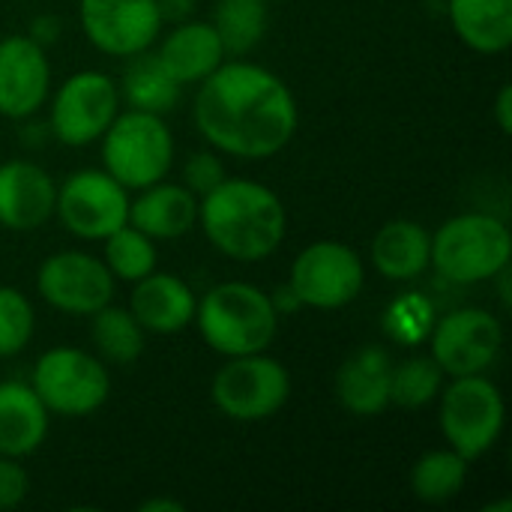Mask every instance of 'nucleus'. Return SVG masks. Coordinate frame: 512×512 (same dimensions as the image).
Here are the masks:
<instances>
[{
  "label": "nucleus",
  "instance_id": "e433bc0d",
  "mask_svg": "<svg viewBox=\"0 0 512 512\" xmlns=\"http://www.w3.org/2000/svg\"><path fill=\"white\" fill-rule=\"evenodd\" d=\"M270 300H273V306H276V312L282 315V312H294V309H300V300H297V294L291 291V285H282L276 294H270Z\"/></svg>",
  "mask_w": 512,
  "mask_h": 512
},
{
  "label": "nucleus",
  "instance_id": "2f4dec72",
  "mask_svg": "<svg viewBox=\"0 0 512 512\" xmlns=\"http://www.w3.org/2000/svg\"><path fill=\"white\" fill-rule=\"evenodd\" d=\"M225 177H228V174H225V162H222L216 153H210V150L192 153V156L183 162V186H186L189 192H195L198 198L207 195L210 189H216Z\"/></svg>",
  "mask_w": 512,
  "mask_h": 512
},
{
  "label": "nucleus",
  "instance_id": "aec40b11",
  "mask_svg": "<svg viewBox=\"0 0 512 512\" xmlns=\"http://www.w3.org/2000/svg\"><path fill=\"white\" fill-rule=\"evenodd\" d=\"M159 63L171 72V78L183 84L204 81L213 69L225 63V48L210 21H180L174 30L162 39L156 51Z\"/></svg>",
  "mask_w": 512,
  "mask_h": 512
},
{
  "label": "nucleus",
  "instance_id": "cd10ccee",
  "mask_svg": "<svg viewBox=\"0 0 512 512\" xmlns=\"http://www.w3.org/2000/svg\"><path fill=\"white\" fill-rule=\"evenodd\" d=\"M105 267L111 270L114 279L120 282H138L147 273L156 270V240L147 237L144 231H138L135 225H120L114 234H108L105 240Z\"/></svg>",
  "mask_w": 512,
  "mask_h": 512
},
{
  "label": "nucleus",
  "instance_id": "1a4fd4ad",
  "mask_svg": "<svg viewBox=\"0 0 512 512\" xmlns=\"http://www.w3.org/2000/svg\"><path fill=\"white\" fill-rule=\"evenodd\" d=\"M366 267L357 249L342 240L309 243L291 264L288 285L297 294L300 306L309 309H345L363 291Z\"/></svg>",
  "mask_w": 512,
  "mask_h": 512
},
{
  "label": "nucleus",
  "instance_id": "f704fd0d",
  "mask_svg": "<svg viewBox=\"0 0 512 512\" xmlns=\"http://www.w3.org/2000/svg\"><path fill=\"white\" fill-rule=\"evenodd\" d=\"M156 6H159L162 24L165 21H171V24L189 21L192 12H195V0H156Z\"/></svg>",
  "mask_w": 512,
  "mask_h": 512
},
{
  "label": "nucleus",
  "instance_id": "c9c22d12",
  "mask_svg": "<svg viewBox=\"0 0 512 512\" xmlns=\"http://www.w3.org/2000/svg\"><path fill=\"white\" fill-rule=\"evenodd\" d=\"M495 117H498V129H501L504 135H510L512 132V87L510 84H504V87L498 90V99H495Z\"/></svg>",
  "mask_w": 512,
  "mask_h": 512
},
{
  "label": "nucleus",
  "instance_id": "423d86ee",
  "mask_svg": "<svg viewBox=\"0 0 512 512\" xmlns=\"http://www.w3.org/2000/svg\"><path fill=\"white\" fill-rule=\"evenodd\" d=\"M30 387L57 417H87L96 414L111 396V375L105 360L81 348H51L33 366Z\"/></svg>",
  "mask_w": 512,
  "mask_h": 512
},
{
  "label": "nucleus",
  "instance_id": "5701e85b",
  "mask_svg": "<svg viewBox=\"0 0 512 512\" xmlns=\"http://www.w3.org/2000/svg\"><path fill=\"white\" fill-rule=\"evenodd\" d=\"M456 36L480 54H504L512 45V0H447Z\"/></svg>",
  "mask_w": 512,
  "mask_h": 512
},
{
  "label": "nucleus",
  "instance_id": "6e6552de",
  "mask_svg": "<svg viewBox=\"0 0 512 512\" xmlns=\"http://www.w3.org/2000/svg\"><path fill=\"white\" fill-rule=\"evenodd\" d=\"M291 396V375L288 369L258 354L228 357V363L213 375L210 399L213 405L234 423H261L270 420L285 408Z\"/></svg>",
  "mask_w": 512,
  "mask_h": 512
},
{
  "label": "nucleus",
  "instance_id": "f257e3e1",
  "mask_svg": "<svg viewBox=\"0 0 512 512\" xmlns=\"http://www.w3.org/2000/svg\"><path fill=\"white\" fill-rule=\"evenodd\" d=\"M195 96V126L204 141L237 159H270L297 132V99L267 66L225 60Z\"/></svg>",
  "mask_w": 512,
  "mask_h": 512
},
{
  "label": "nucleus",
  "instance_id": "0eeeda50",
  "mask_svg": "<svg viewBox=\"0 0 512 512\" xmlns=\"http://www.w3.org/2000/svg\"><path fill=\"white\" fill-rule=\"evenodd\" d=\"M441 432L447 444L468 462L486 456L507 423V405L495 381L486 375L453 378L441 393Z\"/></svg>",
  "mask_w": 512,
  "mask_h": 512
},
{
  "label": "nucleus",
  "instance_id": "c756f323",
  "mask_svg": "<svg viewBox=\"0 0 512 512\" xmlns=\"http://www.w3.org/2000/svg\"><path fill=\"white\" fill-rule=\"evenodd\" d=\"M33 330H36V315L27 294L0 285V360L18 357L30 345Z\"/></svg>",
  "mask_w": 512,
  "mask_h": 512
},
{
  "label": "nucleus",
  "instance_id": "f03ea898",
  "mask_svg": "<svg viewBox=\"0 0 512 512\" xmlns=\"http://www.w3.org/2000/svg\"><path fill=\"white\" fill-rule=\"evenodd\" d=\"M198 222L207 240L231 261L255 264L270 258L288 228L282 198L255 180L225 177L198 198Z\"/></svg>",
  "mask_w": 512,
  "mask_h": 512
},
{
  "label": "nucleus",
  "instance_id": "c85d7f7f",
  "mask_svg": "<svg viewBox=\"0 0 512 512\" xmlns=\"http://www.w3.org/2000/svg\"><path fill=\"white\" fill-rule=\"evenodd\" d=\"M444 372L432 357H411L399 366H393L390 378V405L417 411L438 399L444 390Z\"/></svg>",
  "mask_w": 512,
  "mask_h": 512
},
{
  "label": "nucleus",
  "instance_id": "ddd939ff",
  "mask_svg": "<svg viewBox=\"0 0 512 512\" xmlns=\"http://www.w3.org/2000/svg\"><path fill=\"white\" fill-rule=\"evenodd\" d=\"M39 297L63 312V315H84L90 318L102 306L114 300V276L102 258L78 249L54 252L39 264L36 273Z\"/></svg>",
  "mask_w": 512,
  "mask_h": 512
},
{
  "label": "nucleus",
  "instance_id": "4c0bfd02",
  "mask_svg": "<svg viewBox=\"0 0 512 512\" xmlns=\"http://www.w3.org/2000/svg\"><path fill=\"white\" fill-rule=\"evenodd\" d=\"M186 510V504L183 501H174V498H150V501H144L138 512H183Z\"/></svg>",
  "mask_w": 512,
  "mask_h": 512
},
{
  "label": "nucleus",
  "instance_id": "f8f14e48",
  "mask_svg": "<svg viewBox=\"0 0 512 512\" xmlns=\"http://www.w3.org/2000/svg\"><path fill=\"white\" fill-rule=\"evenodd\" d=\"M504 348V327L489 309L465 306L438 318L429 330V357L450 378L486 375Z\"/></svg>",
  "mask_w": 512,
  "mask_h": 512
},
{
  "label": "nucleus",
  "instance_id": "58836bf2",
  "mask_svg": "<svg viewBox=\"0 0 512 512\" xmlns=\"http://www.w3.org/2000/svg\"><path fill=\"white\" fill-rule=\"evenodd\" d=\"M267 3H270V0H267Z\"/></svg>",
  "mask_w": 512,
  "mask_h": 512
},
{
  "label": "nucleus",
  "instance_id": "9d476101",
  "mask_svg": "<svg viewBox=\"0 0 512 512\" xmlns=\"http://www.w3.org/2000/svg\"><path fill=\"white\" fill-rule=\"evenodd\" d=\"M54 213L69 234L102 243L129 222V189L105 168H84L57 186Z\"/></svg>",
  "mask_w": 512,
  "mask_h": 512
},
{
  "label": "nucleus",
  "instance_id": "f3484780",
  "mask_svg": "<svg viewBox=\"0 0 512 512\" xmlns=\"http://www.w3.org/2000/svg\"><path fill=\"white\" fill-rule=\"evenodd\" d=\"M132 285L135 288L129 297V312L147 333L171 336L195 321L198 297L180 276L153 270Z\"/></svg>",
  "mask_w": 512,
  "mask_h": 512
},
{
  "label": "nucleus",
  "instance_id": "bb28decb",
  "mask_svg": "<svg viewBox=\"0 0 512 512\" xmlns=\"http://www.w3.org/2000/svg\"><path fill=\"white\" fill-rule=\"evenodd\" d=\"M267 21V0H216L210 24L216 27L225 54H246L264 39Z\"/></svg>",
  "mask_w": 512,
  "mask_h": 512
},
{
  "label": "nucleus",
  "instance_id": "6ab92c4d",
  "mask_svg": "<svg viewBox=\"0 0 512 512\" xmlns=\"http://www.w3.org/2000/svg\"><path fill=\"white\" fill-rule=\"evenodd\" d=\"M141 195L129 201V225L153 240L186 237L198 225V195L183 183H153L138 189Z\"/></svg>",
  "mask_w": 512,
  "mask_h": 512
},
{
  "label": "nucleus",
  "instance_id": "20e7f679",
  "mask_svg": "<svg viewBox=\"0 0 512 512\" xmlns=\"http://www.w3.org/2000/svg\"><path fill=\"white\" fill-rule=\"evenodd\" d=\"M510 261V228L492 213L450 216L432 234V267L456 285L492 282Z\"/></svg>",
  "mask_w": 512,
  "mask_h": 512
},
{
  "label": "nucleus",
  "instance_id": "412c9836",
  "mask_svg": "<svg viewBox=\"0 0 512 512\" xmlns=\"http://www.w3.org/2000/svg\"><path fill=\"white\" fill-rule=\"evenodd\" d=\"M48 408L24 381H0V456L27 459L48 438Z\"/></svg>",
  "mask_w": 512,
  "mask_h": 512
},
{
  "label": "nucleus",
  "instance_id": "dca6fc26",
  "mask_svg": "<svg viewBox=\"0 0 512 512\" xmlns=\"http://www.w3.org/2000/svg\"><path fill=\"white\" fill-rule=\"evenodd\" d=\"M57 183L45 168L27 159L0 165V225L9 231H36L54 216Z\"/></svg>",
  "mask_w": 512,
  "mask_h": 512
},
{
  "label": "nucleus",
  "instance_id": "39448f33",
  "mask_svg": "<svg viewBox=\"0 0 512 512\" xmlns=\"http://www.w3.org/2000/svg\"><path fill=\"white\" fill-rule=\"evenodd\" d=\"M102 165L129 192L165 180L174 165V135L162 114L138 108L117 111L102 135Z\"/></svg>",
  "mask_w": 512,
  "mask_h": 512
},
{
  "label": "nucleus",
  "instance_id": "2eb2a0df",
  "mask_svg": "<svg viewBox=\"0 0 512 512\" xmlns=\"http://www.w3.org/2000/svg\"><path fill=\"white\" fill-rule=\"evenodd\" d=\"M51 90V63L39 42L30 36L0 39V117L27 120Z\"/></svg>",
  "mask_w": 512,
  "mask_h": 512
},
{
  "label": "nucleus",
  "instance_id": "393cba45",
  "mask_svg": "<svg viewBox=\"0 0 512 512\" xmlns=\"http://www.w3.org/2000/svg\"><path fill=\"white\" fill-rule=\"evenodd\" d=\"M90 339L96 345V357L114 366H129L144 354L147 330L135 321L129 309L108 303L90 315Z\"/></svg>",
  "mask_w": 512,
  "mask_h": 512
},
{
  "label": "nucleus",
  "instance_id": "7ed1b4c3",
  "mask_svg": "<svg viewBox=\"0 0 512 512\" xmlns=\"http://www.w3.org/2000/svg\"><path fill=\"white\" fill-rule=\"evenodd\" d=\"M201 339L222 357L267 351L279 333V312L267 291L249 282H222L210 288L195 309Z\"/></svg>",
  "mask_w": 512,
  "mask_h": 512
},
{
  "label": "nucleus",
  "instance_id": "9b49d317",
  "mask_svg": "<svg viewBox=\"0 0 512 512\" xmlns=\"http://www.w3.org/2000/svg\"><path fill=\"white\" fill-rule=\"evenodd\" d=\"M117 111H120L117 81L99 69H84L69 75L57 87L51 99L48 129L66 147H87L105 135Z\"/></svg>",
  "mask_w": 512,
  "mask_h": 512
},
{
  "label": "nucleus",
  "instance_id": "a211bd4d",
  "mask_svg": "<svg viewBox=\"0 0 512 512\" xmlns=\"http://www.w3.org/2000/svg\"><path fill=\"white\" fill-rule=\"evenodd\" d=\"M393 360L384 348H363L336 372V399L354 417H378L390 408Z\"/></svg>",
  "mask_w": 512,
  "mask_h": 512
},
{
  "label": "nucleus",
  "instance_id": "4be33fe9",
  "mask_svg": "<svg viewBox=\"0 0 512 512\" xmlns=\"http://www.w3.org/2000/svg\"><path fill=\"white\" fill-rule=\"evenodd\" d=\"M372 267L390 282H414L432 267V234L414 219L387 222L372 240Z\"/></svg>",
  "mask_w": 512,
  "mask_h": 512
},
{
  "label": "nucleus",
  "instance_id": "72a5a7b5",
  "mask_svg": "<svg viewBox=\"0 0 512 512\" xmlns=\"http://www.w3.org/2000/svg\"><path fill=\"white\" fill-rule=\"evenodd\" d=\"M33 42H39L42 48L45 45H51V42H57L60 39V18L57 15H36L33 21H30V33H27Z\"/></svg>",
  "mask_w": 512,
  "mask_h": 512
},
{
  "label": "nucleus",
  "instance_id": "473e14b6",
  "mask_svg": "<svg viewBox=\"0 0 512 512\" xmlns=\"http://www.w3.org/2000/svg\"><path fill=\"white\" fill-rule=\"evenodd\" d=\"M27 492H30V474L21 465V459L0 456V512L21 507Z\"/></svg>",
  "mask_w": 512,
  "mask_h": 512
},
{
  "label": "nucleus",
  "instance_id": "4468645a",
  "mask_svg": "<svg viewBox=\"0 0 512 512\" xmlns=\"http://www.w3.org/2000/svg\"><path fill=\"white\" fill-rule=\"evenodd\" d=\"M78 15L93 48L111 57L150 51L162 33L156 0H78Z\"/></svg>",
  "mask_w": 512,
  "mask_h": 512
},
{
  "label": "nucleus",
  "instance_id": "a878e982",
  "mask_svg": "<svg viewBox=\"0 0 512 512\" xmlns=\"http://www.w3.org/2000/svg\"><path fill=\"white\" fill-rule=\"evenodd\" d=\"M468 480V459L459 456L453 447L429 450L411 468V492L423 504H447L453 501Z\"/></svg>",
  "mask_w": 512,
  "mask_h": 512
},
{
  "label": "nucleus",
  "instance_id": "b1692460",
  "mask_svg": "<svg viewBox=\"0 0 512 512\" xmlns=\"http://www.w3.org/2000/svg\"><path fill=\"white\" fill-rule=\"evenodd\" d=\"M117 90H120V102L150 114H165L180 99V84L150 51H141L129 60Z\"/></svg>",
  "mask_w": 512,
  "mask_h": 512
},
{
  "label": "nucleus",
  "instance_id": "7c9ffc66",
  "mask_svg": "<svg viewBox=\"0 0 512 512\" xmlns=\"http://www.w3.org/2000/svg\"><path fill=\"white\" fill-rule=\"evenodd\" d=\"M429 330H432V306L423 303L417 294H405V300L390 306L387 333L393 339H399L402 345H411V342L423 339Z\"/></svg>",
  "mask_w": 512,
  "mask_h": 512
}]
</instances>
